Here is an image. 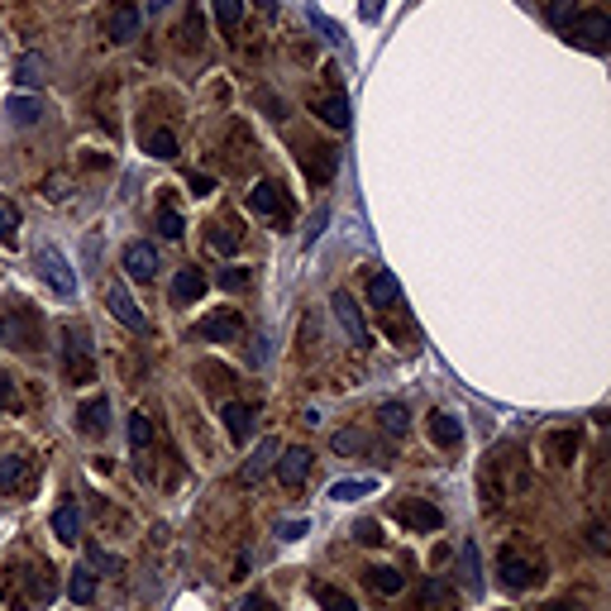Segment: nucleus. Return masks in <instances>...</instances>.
Segmentation results:
<instances>
[{
	"mask_svg": "<svg viewBox=\"0 0 611 611\" xmlns=\"http://www.w3.org/2000/svg\"><path fill=\"white\" fill-rule=\"evenodd\" d=\"M186 186H192V196H205V192H210V186H216V182H210L205 173H192V177H186Z\"/></svg>",
	"mask_w": 611,
	"mask_h": 611,
	"instance_id": "nucleus-52",
	"label": "nucleus"
},
{
	"mask_svg": "<svg viewBox=\"0 0 611 611\" xmlns=\"http://www.w3.org/2000/svg\"><path fill=\"white\" fill-rule=\"evenodd\" d=\"M368 492H373V478H340L330 488L334 501H358V497H368Z\"/></svg>",
	"mask_w": 611,
	"mask_h": 611,
	"instance_id": "nucleus-34",
	"label": "nucleus"
},
{
	"mask_svg": "<svg viewBox=\"0 0 611 611\" xmlns=\"http://www.w3.org/2000/svg\"><path fill=\"white\" fill-rule=\"evenodd\" d=\"M334 167H340V153H334L330 143H311V149H301V173H306V182L325 186V182L334 177Z\"/></svg>",
	"mask_w": 611,
	"mask_h": 611,
	"instance_id": "nucleus-12",
	"label": "nucleus"
},
{
	"mask_svg": "<svg viewBox=\"0 0 611 611\" xmlns=\"http://www.w3.org/2000/svg\"><path fill=\"white\" fill-rule=\"evenodd\" d=\"M158 248L153 244H130V248H124V272H130V278L134 282H153L158 278Z\"/></svg>",
	"mask_w": 611,
	"mask_h": 611,
	"instance_id": "nucleus-14",
	"label": "nucleus"
},
{
	"mask_svg": "<svg viewBox=\"0 0 611 611\" xmlns=\"http://www.w3.org/2000/svg\"><path fill=\"white\" fill-rule=\"evenodd\" d=\"M105 420H111V402H105V396H91V402L77 411V430L96 439V435H105Z\"/></svg>",
	"mask_w": 611,
	"mask_h": 611,
	"instance_id": "nucleus-22",
	"label": "nucleus"
},
{
	"mask_svg": "<svg viewBox=\"0 0 611 611\" xmlns=\"http://www.w3.org/2000/svg\"><path fill=\"white\" fill-rule=\"evenodd\" d=\"M130 445L134 449H149L153 445V420L149 416H130Z\"/></svg>",
	"mask_w": 611,
	"mask_h": 611,
	"instance_id": "nucleus-41",
	"label": "nucleus"
},
{
	"mask_svg": "<svg viewBox=\"0 0 611 611\" xmlns=\"http://www.w3.org/2000/svg\"><path fill=\"white\" fill-rule=\"evenodd\" d=\"M201 297H205V272H201V268H182L177 282H173V301H177V306H192V301H201Z\"/></svg>",
	"mask_w": 611,
	"mask_h": 611,
	"instance_id": "nucleus-21",
	"label": "nucleus"
},
{
	"mask_svg": "<svg viewBox=\"0 0 611 611\" xmlns=\"http://www.w3.org/2000/svg\"><path fill=\"white\" fill-rule=\"evenodd\" d=\"M143 153H153L158 163H173V158H177V139H173V130H149V134H143Z\"/></svg>",
	"mask_w": 611,
	"mask_h": 611,
	"instance_id": "nucleus-28",
	"label": "nucleus"
},
{
	"mask_svg": "<svg viewBox=\"0 0 611 611\" xmlns=\"http://www.w3.org/2000/svg\"><path fill=\"white\" fill-rule=\"evenodd\" d=\"M311 111L321 115L325 124H334V130H349V120H353L349 96H315V100H311Z\"/></svg>",
	"mask_w": 611,
	"mask_h": 611,
	"instance_id": "nucleus-20",
	"label": "nucleus"
},
{
	"mask_svg": "<svg viewBox=\"0 0 611 611\" xmlns=\"http://www.w3.org/2000/svg\"><path fill=\"white\" fill-rule=\"evenodd\" d=\"M306 19H311V29L321 34V38H330V44H344V29L334 25L330 15H321V10H306Z\"/></svg>",
	"mask_w": 611,
	"mask_h": 611,
	"instance_id": "nucleus-36",
	"label": "nucleus"
},
{
	"mask_svg": "<svg viewBox=\"0 0 611 611\" xmlns=\"http://www.w3.org/2000/svg\"><path fill=\"white\" fill-rule=\"evenodd\" d=\"M105 34H111L115 44H130V38L139 34V5H130V0H124V5H115V15L105 19Z\"/></svg>",
	"mask_w": 611,
	"mask_h": 611,
	"instance_id": "nucleus-19",
	"label": "nucleus"
},
{
	"mask_svg": "<svg viewBox=\"0 0 611 611\" xmlns=\"http://www.w3.org/2000/svg\"><path fill=\"white\" fill-rule=\"evenodd\" d=\"M53 535H58L62 544H77V535H81V511H77V501H62V507L53 511Z\"/></svg>",
	"mask_w": 611,
	"mask_h": 611,
	"instance_id": "nucleus-24",
	"label": "nucleus"
},
{
	"mask_svg": "<svg viewBox=\"0 0 611 611\" xmlns=\"http://www.w3.org/2000/svg\"><path fill=\"white\" fill-rule=\"evenodd\" d=\"M58 597V578L53 568L38 559V564H15L0 574V602L15 606V611H34V606H48Z\"/></svg>",
	"mask_w": 611,
	"mask_h": 611,
	"instance_id": "nucleus-1",
	"label": "nucleus"
},
{
	"mask_svg": "<svg viewBox=\"0 0 611 611\" xmlns=\"http://www.w3.org/2000/svg\"><path fill=\"white\" fill-rule=\"evenodd\" d=\"M0 411H19V392L10 373H0Z\"/></svg>",
	"mask_w": 611,
	"mask_h": 611,
	"instance_id": "nucleus-45",
	"label": "nucleus"
},
{
	"mask_svg": "<svg viewBox=\"0 0 611 611\" xmlns=\"http://www.w3.org/2000/svg\"><path fill=\"white\" fill-rule=\"evenodd\" d=\"M497 578H501L507 593H531V587L540 583V568H535V559H525L516 550H501L497 554Z\"/></svg>",
	"mask_w": 611,
	"mask_h": 611,
	"instance_id": "nucleus-6",
	"label": "nucleus"
},
{
	"mask_svg": "<svg viewBox=\"0 0 611 611\" xmlns=\"http://www.w3.org/2000/svg\"><path fill=\"white\" fill-rule=\"evenodd\" d=\"M248 282H254V278H248L244 268H225V272H220V287H225V291H248Z\"/></svg>",
	"mask_w": 611,
	"mask_h": 611,
	"instance_id": "nucleus-44",
	"label": "nucleus"
},
{
	"mask_svg": "<svg viewBox=\"0 0 611 611\" xmlns=\"http://www.w3.org/2000/svg\"><path fill=\"white\" fill-rule=\"evenodd\" d=\"M34 482V463L19 454H0V492H25Z\"/></svg>",
	"mask_w": 611,
	"mask_h": 611,
	"instance_id": "nucleus-16",
	"label": "nucleus"
},
{
	"mask_svg": "<svg viewBox=\"0 0 611 611\" xmlns=\"http://www.w3.org/2000/svg\"><path fill=\"white\" fill-rule=\"evenodd\" d=\"M5 115H10L15 124H34L38 115H44V105H38V96H10V100H5Z\"/></svg>",
	"mask_w": 611,
	"mask_h": 611,
	"instance_id": "nucleus-32",
	"label": "nucleus"
},
{
	"mask_svg": "<svg viewBox=\"0 0 611 611\" xmlns=\"http://www.w3.org/2000/svg\"><path fill=\"white\" fill-rule=\"evenodd\" d=\"M105 311H111L120 325L143 330V311H139V301L130 297V287H124V282H111V287H105Z\"/></svg>",
	"mask_w": 611,
	"mask_h": 611,
	"instance_id": "nucleus-13",
	"label": "nucleus"
},
{
	"mask_svg": "<svg viewBox=\"0 0 611 611\" xmlns=\"http://www.w3.org/2000/svg\"><path fill=\"white\" fill-rule=\"evenodd\" d=\"M521 492H525V458L516 449H492L488 463H482V497H488V507H507Z\"/></svg>",
	"mask_w": 611,
	"mask_h": 611,
	"instance_id": "nucleus-3",
	"label": "nucleus"
},
{
	"mask_svg": "<svg viewBox=\"0 0 611 611\" xmlns=\"http://www.w3.org/2000/svg\"><path fill=\"white\" fill-rule=\"evenodd\" d=\"M0 344H5V321H0Z\"/></svg>",
	"mask_w": 611,
	"mask_h": 611,
	"instance_id": "nucleus-58",
	"label": "nucleus"
},
{
	"mask_svg": "<svg viewBox=\"0 0 611 611\" xmlns=\"http://www.w3.org/2000/svg\"><path fill=\"white\" fill-rule=\"evenodd\" d=\"M216 5V19L225 29H239V19H244V0H210Z\"/></svg>",
	"mask_w": 611,
	"mask_h": 611,
	"instance_id": "nucleus-40",
	"label": "nucleus"
},
{
	"mask_svg": "<svg viewBox=\"0 0 611 611\" xmlns=\"http://www.w3.org/2000/svg\"><path fill=\"white\" fill-rule=\"evenodd\" d=\"M258 5H263L268 15H278V0H258Z\"/></svg>",
	"mask_w": 611,
	"mask_h": 611,
	"instance_id": "nucleus-55",
	"label": "nucleus"
},
{
	"mask_svg": "<svg viewBox=\"0 0 611 611\" xmlns=\"http://www.w3.org/2000/svg\"><path fill=\"white\" fill-rule=\"evenodd\" d=\"M44 72H48V62L38 53H25V58H19V68H15V81H19V87H44Z\"/></svg>",
	"mask_w": 611,
	"mask_h": 611,
	"instance_id": "nucleus-31",
	"label": "nucleus"
},
{
	"mask_svg": "<svg viewBox=\"0 0 611 611\" xmlns=\"http://www.w3.org/2000/svg\"><path fill=\"white\" fill-rule=\"evenodd\" d=\"M68 196V177H48V201H62Z\"/></svg>",
	"mask_w": 611,
	"mask_h": 611,
	"instance_id": "nucleus-53",
	"label": "nucleus"
},
{
	"mask_svg": "<svg viewBox=\"0 0 611 611\" xmlns=\"http://www.w3.org/2000/svg\"><path fill=\"white\" fill-rule=\"evenodd\" d=\"M315 602H321L325 611H358V602L344 597L340 587H330V583H315Z\"/></svg>",
	"mask_w": 611,
	"mask_h": 611,
	"instance_id": "nucleus-35",
	"label": "nucleus"
},
{
	"mask_svg": "<svg viewBox=\"0 0 611 611\" xmlns=\"http://www.w3.org/2000/svg\"><path fill=\"white\" fill-rule=\"evenodd\" d=\"M420 602H426V611H454V587L445 578H426L420 583Z\"/></svg>",
	"mask_w": 611,
	"mask_h": 611,
	"instance_id": "nucleus-25",
	"label": "nucleus"
},
{
	"mask_svg": "<svg viewBox=\"0 0 611 611\" xmlns=\"http://www.w3.org/2000/svg\"><path fill=\"white\" fill-rule=\"evenodd\" d=\"M330 445H334V454H363L368 449V435L363 430H340Z\"/></svg>",
	"mask_w": 611,
	"mask_h": 611,
	"instance_id": "nucleus-38",
	"label": "nucleus"
},
{
	"mask_svg": "<svg viewBox=\"0 0 611 611\" xmlns=\"http://www.w3.org/2000/svg\"><path fill=\"white\" fill-rule=\"evenodd\" d=\"M158 235L163 239H182L186 235V225H182V216H177L173 205H158Z\"/></svg>",
	"mask_w": 611,
	"mask_h": 611,
	"instance_id": "nucleus-37",
	"label": "nucleus"
},
{
	"mask_svg": "<svg viewBox=\"0 0 611 611\" xmlns=\"http://www.w3.org/2000/svg\"><path fill=\"white\" fill-rule=\"evenodd\" d=\"M544 15H550V25H568V19H574V0H550V5H544Z\"/></svg>",
	"mask_w": 611,
	"mask_h": 611,
	"instance_id": "nucleus-46",
	"label": "nucleus"
},
{
	"mask_svg": "<svg viewBox=\"0 0 611 611\" xmlns=\"http://www.w3.org/2000/svg\"><path fill=\"white\" fill-rule=\"evenodd\" d=\"M377 420H383V430H387V435H396V439H402V435L411 430V411H406L402 402H387L383 411H377Z\"/></svg>",
	"mask_w": 611,
	"mask_h": 611,
	"instance_id": "nucleus-33",
	"label": "nucleus"
},
{
	"mask_svg": "<svg viewBox=\"0 0 611 611\" xmlns=\"http://www.w3.org/2000/svg\"><path fill=\"white\" fill-rule=\"evenodd\" d=\"M430 439H435L439 449H458L463 445V426H458L449 411H435L430 416Z\"/></svg>",
	"mask_w": 611,
	"mask_h": 611,
	"instance_id": "nucleus-23",
	"label": "nucleus"
},
{
	"mask_svg": "<svg viewBox=\"0 0 611 611\" xmlns=\"http://www.w3.org/2000/svg\"><path fill=\"white\" fill-rule=\"evenodd\" d=\"M239 611H278V602H272V597H268V593H248V597H244V606H239Z\"/></svg>",
	"mask_w": 611,
	"mask_h": 611,
	"instance_id": "nucleus-49",
	"label": "nucleus"
},
{
	"mask_svg": "<svg viewBox=\"0 0 611 611\" xmlns=\"http://www.w3.org/2000/svg\"><path fill=\"white\" fill-rule=\"evenodd\" d=\"M62 363H68V377L81 387V383H91L96 377V363H91V340H87V330H77V325H62Z\"/></svg>",
	"mask_w": 611,
	"mask_h": 611,
	"instance_id": "nucleus-4",
	"label": "nucleus"
},
{
	"mask_svg": "<svg viewBox=\"0 0 611 611\" xmlns=\"http://www.w3.org/2000/svg\"><path fill=\"white\" fill-rule=\"evenodd\" d=\"M587 544H593L597 554H606V531H602V525H593V531H587Z\"/></svg>",
	"mask_w": 611,
	"mask_h": 611,
	"instance_id": "nucleus-54",
	"label": "nucleus"
},
{
	"mask_svg": "<svg viewBox=\"0 0 611 611\" xmlns=\"http://www.w3.org/2000/svg\"><path fill=\"white\" fill-rule=\"evenodd\" d=\"M396 521H402L406 531H439V525H445V511L430 507V501H420V497H406V501H396Z\"/></svg>",
	"mask_w": 611,
	"mask_h": 611,
	"instance_id": "nucleus-10",
	"label": "nucleus"
},
{
	"mask_svg": "<svg viewBox=\"0 0 611 611\" xmlns=\"http://www.w3.org/2000/svg\"><path fill=\"white\" fill-rule=\"evenodd\" d=\"M278 535H282V540H301V535H311V525H306V521H282Z\"/></svg>",
	"mask_w": 611,
	"mask_h": 611,
	"instance_id": "nucleus-51",
	"label": "nucleus"
},
{
	"mask_svg": "<svg viewBox=\"0 0 611 611\" xmlns=\"http://www.w3.org/2000/svg\"><path fill=\"white\" fill-rule=\"evenodd\" d=\"M272 469H278V482H282V488H301V482L311 478V454H306V449H282Z\"/></svg>",
	"mask_w": 611,
	"mask_h": 611,
	"instance_id": "nucleus-15",
	"label": "nucleus"
},
{
	"mask_svg": "<svg viewBox=\"0 0 611 611\" xmlns=\"http://www.w3.org/2000/svg\"><path fill=\"white\" fill-rule=\"evenodd\" d=\"M248 205H254L258 216H268L278 229H287V225H291V201H287V192H282L278 182H258L254 192H248Z\"/></svg>",
	"mask_w": 611,
	"mask_h": 611,
	"instance_id": "nucleus-7",
	"label": "nucleus"
},
{
	"mask_svg": "<svg viewBox=\"0 0 611 611\" xmlns=\"http://www.w3.org/2000/svg\"><path fill=\"white\" fill-rule=\"evenodd\" d=\"M330 225V210L321 205V210H315V216H311V225H306V244H315V239H321V229Z\"/></svg>",
	"mask_w": 611,
	"mask_h": 611,
	"instance_id": "nucleus-48",
	"label": "nucleus"
},
{
	"mask_svg": "<svg viewBox=\"0 0 611 611\" xmlns=\"http://www.w3.org/2000/svg\"><path fill=\"white\" fill-rule=\"evenodd\" d=\"M278 454H282V445H278V439H263V445L254 449V458H248L244 463V473H239V482H244V488H254V482L272 469V463H278Z\"/></svg>",
	"mask_w": 611,
	"mask_h": 611,
	"instance_id": "nucleus-18",
	"label": "nucleus"
},
{
	"mask_svg": "<svg viewBox=\"0 0 611 611\" xmlns=\"http://www.w3.org/2000/svg\"><path fill=\"white\" fill-rule=\"evenodd\" d=\"M15 235H19V210H15V201H0V239L15 244Z\"/></svg>",
	"mask_w": 611,
	"mask_h": 611,
	"instance_id": "nucleus-43",
	"label": "nucleus"
},
{
	"mask_svg": "<svg viewBox=\"0 0 611 611\" xmlns=\"http://www.w3.org/2000/svg\"><path fill=\"white\" fill-rule=\"evenodd\" d=\"M544 611H574V606H568V602H550V606H544Z\"/></svg>",
	"mask_w": 611,
	"mask_h": 611,
	"instance_id": "nucleus-56",
	"label": "nucleus"
},
{
	"mask_svg": "<svg viewBox=\"0 0 611 611\" xmlns=\"http://www.w3.org/2000/svg\"><path fill=\"white\" fill-rule=\"evenodd\" d=\"M34 263H38V278H44L58 297H72L77 291V272H72V263H68V254L62 248H53V244H38L34 248Z\"/></svg>",
	"mask_w": 611,
	"mask_h": 611,
	"instance_id": "nucleus-5",
	"label": "nucleus"
},
{
	"mask_svg": "<svg viewBox=\"0 0 611 611\" xmlns=\"http://www.w3.org/2000/svg\"><path fill=\"white\" fill-rule=\"evenodd\" d=\"M458 559H463V587H469V593L478 597V593H482V564H478V544H473V540H463Z\"/></svg>",
	"mask_w": 611,
	"mask_h": 611,
	"instance_id": "nucleus-27",
	"label": "nucleus"
},
{
	"mask_svg": "<svg viewBox=\"0 0 611 611\" xmlns=\"http://www.w3.org/2000/svg\"><path fill=\"white\" fill-rule=\"evenodd\" d=\"M568 34L578 38L583 48H602L606 38H611V19L602 15V10H587V15H574L568 19Z\"/></svg>",
	"mask_w": 611,
	"mask_h": 611,
	"instance_id": "nucleus-11",
	"label": "nucleus"
},
{
	"mask_svg": "<svg viewBox=\"0 0 611 611\" xmlns=\"http://www.w3.org/2000/svg\"><path fill=\"white\" fill-rule=\"evenodd\" d=\"M368 587H373L377 597H396L406 587V578L396 574V568H368Z\"/></svg>",
	"mask_w": 611,
	"mask_h": 611,
	"instance_id": "nucleus-29",
	"label": "nucleus"
},
{
	"mask_svg": "<svg viewBox=\"0 0 611 611\" xmlns=\"http://www.w3.org/2000/svg\"><path fill=\"white\" fill-rule=\"evenodd\" d=\"M167 5H173V0H149V10H167Z\"/></svg>",
	"mask_w": 611,
	"mask_h": 611,
	"instance_id": "nucleus-57",
	"label": "nucleus"
},
{
	"mask_svg": "<svg viewBox=\"0 0 611 611\" xmlns=\"http://www.w3.org/2000/svg\"><path fill=\"white\" fill-rule=\"evenodd\" d=\"M220 420H225L229 439H235V445H244V439L254 435V420H258V411H254V406H244V402H225Z\"/></svg>",
	"mask_w": 611,
	"mask_h": 611,
	"instance_id": "nucleus-17",
	"label": "nucleus"
},
{
	"mask_svg": "<svg viewBox=\"0 0 611 611\" xmlns=\"http://www.w3.org/2000/svg\"><path fill=\"white\" fill-rule=\"evenodd\" d=\"M368 301H373V315L383 321V334H387V340H396L402 349H411V344H416V321H411V306H406V297H402V282H396L392 272H373Z\"/></svg>",
	"mask_w": 611,
	"mask_h": 611,
	"instance_id": "nucleus-2",
	"label": "nucleus"
},
{
	"mask_svg": "<svg viewBox=\"0 0 611 611\" xmlns=\"http://www.w3.org/2000/svg\"><path fill=\"white\" fill-rule=\"evenodd\" d=\"M210 244L220 248V254H235L239 248V225L229 220V216H220V220H210Z\"/></svg>",
	"mask_w": 611,
	"mask_h": 611,
	"instance_id": "nucleus-30",
	"label": "nucleus"
},
{
	"mask_svg": "<svg viewBox=\"0 0 611 611\" xmlns=\"http://www.w3.org/2000/svg\"><path fill=\"white\" fill-rule=\"evenodd\" d=\"M358 540H363V544H383V525H377V521H358Z\"/></svg>",
	"mask_w": 611,
	"mask_h": 611,
	"instance_id": "nucleus-50",
	"label": "nucleus"
},
{
	"mask_svg": "<svg viewBox=\"0 0 611 611\" xmlns=\"http://www.w3.org/2000/svg\"><path fill=\"white\" fill-rule=\"evenodd\" d=\"M334 321L344 325V334H349V344H358V349H368L373 344V334H368V325H363V315H358V301L349 297V291H334Z\"/></svg>",
	"mask_w": 611,
	"mask_h": 611,
	"instance_id": "nucleus-9",
	"label": "nucleus"
},
{
	"mask_svg": "<svg viewBox=\"0 0 611 611\" xmlns=\"http://www.w3.org/2000/svg\"><path fill=\"white\" fill-rule=\"evenodd\" d=\"M87 559H91V568H100V574H120V568H124V564H120V554H111V550H100V544H96V540L87 544Z\"/></svg>",
	"mask_w": 611,
	"mask_h": 611,
	"instance_id": "nucleus-42",
	"label": "nucleus"
},
{
	"mask_svg": "<svg viewBox=\"0 0 611 611\" xmlns=\"http://www.w3.org/2000/svg\"><path fill=\"white\" fill-rule=\"evenodd\" d=\"M68 597H72L77 606L96 602V568H72V578H68Z\"/></svg>",
	"mask_w": 611,
	"mask_h": 611,
	"instance_id": "nucleus-26",
	"label": "nucleus"
},
{
	"mask_svg": "<svg viewBox=\"0 0 611 611\" xmlns=\"http://www.w3.org/2000/svg\"><path fill=\"white\" fill-rule=\"evenodd\" d=\"M182 34L186 38H192V44H201V38H205V19H201V10L192 5V15H186V25H182Z\"/></svg>",
	"mask_w": 611,
	"mask_h": 611,
	"instance_id": "nucleus-47",
	"label": "nucleus"
},
{
	"mask_svg": "<svg viewBox=\"0 0 611 611\" xmlns=\"http://www.w3.org/2000/svg\"><path fill=\"white\" fill-rule=\"evenodd\" d=\"M550 454H554V463H568L578 454V435L574 430H559V435H550Z\"/></svg>",
	"mask_w": 611,
	"mask_h": 611,
	"instance_id": "nucleus-39",
	"label": "nucleus"
},
{
	"mask_svg": "<svg viewBox=\"0 0 611 611\" xmlns=\"http://www.w3.org/2000/svg\"><path fill=\"white\" fill-rule=\"evenodd\" d=\"M239 334H244V315L229 311V306L196 321V340H210V344H229V340H239Z\"/></svg>",
	"mask_w": 611,
	"mask_h": 611,
	"instance_id": "nucleus-8",
	"label": "nucleus"
}]
</instances>
